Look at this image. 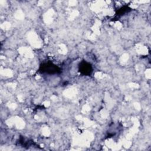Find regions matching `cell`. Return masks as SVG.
<instances>
[{"label": "cell", "instance_id": "obj_2", "mask_svg": "<svg viewBox=\"0 0 151 151\" xmlns=\"http://www.w3.org/2000/svg\"><path fill=\"white\" fill-rule=\"evenodd\" d=\"M92 67L91 64L86 61H83L80 64L79 66V71L80 72L86 76H89L92 73Z\"/></svg>", "mask_w": 151, "mask_h": 151}, {"label": "cell", "instance_id": "obj_3", "mask_svg": "<svg viewBox=\"0 0 151 151\" xmlns=\"http://www.w3.org/2000/svg\"><path fill=\"white\" fill-rule=\"evenodd\" d=\"M130 10V8L127 6H124L123 7H122L121 8H120L119 10H118V12L116 13V15H118L120 16V15H123L124 14H125L126 12H128Z\"/></svg>", "mask_w": 151, "mask_h": 151}, {"label": "cell", "instance_id": "obj_1", "mask_svg": "<svg viewBox=\"0 0 151 151\" xmlns=\"http://www.w3.org/2000/svg\"><path fill=\"white\" fill-rule=\"evenodd\" d=\"M42 73H46L48 74H56L60 72V68L51 63H47L41 65L40 68Z\"/></svg>", "mask_w": 151, "mask_h": 151}]
</instances>
